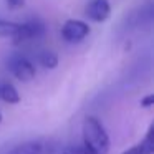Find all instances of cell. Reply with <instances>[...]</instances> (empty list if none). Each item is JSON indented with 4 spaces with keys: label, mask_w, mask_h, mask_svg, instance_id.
<instances>
[{
    "label": "cell",
    "mask_w": 154,
    "mask_h": 154,
    "mask_svg": "<svg viewBox=\"0 0 154 154\" xmlns=\"http://www.w3.org/2000/svg\"><path fill=\"white\" fill-rule=\"evenodd\" d=\"M45 35V23L40 18H30V20L20 23L17 33L12 38V43L14 45H22L27 43L32 40H38Z\"/></svg>",
    "instance_id": "obj_2"
},
{
    "label": "cell",
    "mask_w": 154,
    "mask_h": 154,
    "mask_svg": "<svg viewBox=\"0 0 154 154\" xmlns=\"http://www.w3.org/2000/svg\"><path fill=\"white\" fill-rule=\"evenodd\" d=\"M0 98L8 104H17L20 103V94L15 90V86L12 83H4L0 86Z\"/></svg>",
    "instance_id": "obj_8"
},
{
    "label": "cell",
    "mask_w": 154,
    "mask_h": 154,
    "mask_svg": "<svg viewBox=\"0 0 154 154\" xmlns=\"http://www.w3.org/2000/svg\"><path fill=\"white\" fill-rule=\"evenodd\" d=\"M61 154H88L81 144H75V146H68L61 151Z\"/></svg>",
    "instance_id": "obj_11"
},
{
    "label": "cell",
    "mask_w": 154,
    "mask_h": 154,
    "mask_svg": "<svg viewBox=\"0 0 154 154\" xmlns=\"http://www.w3.org/2000/svg\"><path fill=\"white\" fill-rule=\"evenodd\" d=\"M90 33V27L88 23L81 20H66L61 27V37L68 43H80Z\"/></svg>",
    "instance_id": "obj_4"
},
{
    "label": "cell",
    "mask_w": 154,
    "mask_h": 154,
    "mask_svg": "<svg viewBox=\"0 0 154 154\" xmlns=\"http://www.w3.org/2000/svg\"><path fill=\"white\" fill-rule=\"evenodd\" d=\"M111 15V5L108 0H90L86 5V17L91 22L103 23Z\"/></svg>",
    "instance_id": "obj_5"
},
{
    "label": "cell",
    "mask_w": 154,
    "mask_h": 154,
    "mask_svg": "<svg viewBox=\"0 0 154 154\" xmlns=\"http://www.w3.org/2000/svg\"><path fill=\"white\" fill-rule=\"evenodd\" d=\"M81 146L88 154H108L109 136L101 121L94 116H88L83 123V143Z\"/></svg>",
    "instance_id": "obj_1"
},
{
    "label": "cell",
    "mask_w": 154,
    "mask_h": 154,
    "mask_svg": "<svg viewBox=\"0 0 154 154\" xmlns=\"http://www.w3.org/2000/svg\"><path fill=\"white\" fill-rule=\"evenodd\" d=\"M20 23L17 22H8V20H2L0 18V38H14V35L17 33Z\"/></svg>",
    "instance_id": "obj_9"
},
{
    "label": "cell",
    "mask_w": 154,
    "mask_h": 154,
    "mask_svg": "<svg viewBox=\"0 0 154 154\" xmlns=\"http://www.w3.org/2000/svg\"><path fill=\"white\" fill-rule=\"evenodd\" d=\"M8 5V8H12V10H17V8H22L25 5V2L27 0H5Z\"/></svg>",
    "instance_id": "obj_12"
},
{
    "label": "cell",
    "mask_w": 154,
    "mask_h": 154,
    "mask_svg": "<svg viewBox=\"0 0 154 154\" xmlns=\"http://www.w3.org/2000/svg\"><path fill=\"white\" fill-rule=\"evenodd\" d=\"M152 152H154V129H152V126H151L149 131H147V134L144 136V139L141 141V143L128 147V149L123 151L121 154H152Z\"/></svg>",
    "instance_id": "obj_6"
},
{
    "label": "cell",
    "mask_w": 154,
    "mask_h": 154,
    "mask_svg": "<svg viewBox=\"0 0 154 154\" xmlns=\"http://www.w3.org/2000/svg\"><path fill=\"white\" fill-rule=\"evenodd\" d=\"M8 70L18 81H32L37 75L33 63L25 57H12L8 60Z\"/></svg>",
    "instance_id": "obj_3"
},
{
    "label": "cell",
    "mask_w": 154,
    "mask_h": 154,
    "mask_svg": "<svg viewBox=\"0 0 154 154\" xmlns=\"http://www.w3.org/2000/svg\"><path fill=\"white\" fill-rule=\"evenodd\" d=\"M0 121H2V114H0Z\"/></svg>",
    "instance_id": "obj_14"
},
{
    "label": "cell",
    "mask_w": 154,
    "mask_h": 154,
    "mask_svg": "<svg viewBox=\"0 0 154 154\" xmlns=\"http://www.w3.org/2000/svg\"><path fill=\"white\" fill-rule=\"evenodd\" d=\"M40 65L47 70H53L58 66V55L53 51H43L40 55Z\"/></svg>",
    "instance_id": "obj_10"
},
{
    "label": "cell",
    "mask_w": 154,
    "mask_h": 154,
    "mask_svg": "<svg viewBox=\"0 0 154 154\" xmlns=\"http://www.w3.org/2000/svg\"><path fill=\"white\" fill-rule=\"evenodd\" d=\"M154 104V94H147V96H144L143 100H141V106L143 108H149Z\"/></svg>",
    "instance_id": "obj_13"
},
{
    "label": "cell",
    "mask_w": 154,
    "mask_h": 154,
    "mask_svg": "<svg viewBox=\"0 0 154 154\" xmlns=\"http://www.w3.org/2000/svg\"><path fill=\"white\" fill-rule=\"evenodd\" d=\"M47 146L42 141H27L15 146L8 154H47Z\"/></svg>",
    "instance_id": "obj_7"
}]
</instances>
